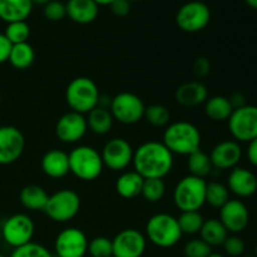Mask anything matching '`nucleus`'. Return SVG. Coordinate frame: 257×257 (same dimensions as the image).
Masks as SVG:
<instances>
[{
  "label": "nucleus",
  "instance_id": "52",
  "mask_svg": "<svg viewBox=\"0 0 257 257\" xmlns=\"http://www.w3.org/2000/svg\"><path fill=\"white\" fill-rule=\"evenodd\" d=\"M255 256L257 257V245H256V247H255Z\"/></svg>",
  "mask_w": 257,
  "mask_h": 257
},
{
  "label": "nucleus",
  "instance_id": "30",
  "mask_svg": "<svg viewBox=\"0 0 257 257\" xmlns=\"http://www.w3.org/2000/svg\"><path fill=\"white\" fill-rule=\"evenodd\" d=\"M187 157V167L190 170L191 176L206 180V177L211 175L213 166L211 162L210 155L205 153L202 150H198L191 153Z\"/></svg>",
  "mask_w": 257,
  "mask_h": 257
},
{
  "label": "nucleus",
  "instance_id": "2",
  "mask_svg": "<svg viewBox=\"0 0 257 257\" xmlns=\"http://www.w3.org/2000/svg\"><path fill=\"white\" fill-rule=\"evenodd\" d=\"M162 143L172 155L190 156L201 150V133L193 123L186 120L171 123L163 132Z\"/></svg>",
  "mask_w": 257,
  "mask_h": 257
},
{
  "label": "nucleus",
  "instance_id": "13",
  "mask_svg": "<svg viewBox=\"0 0 257 257\" xmlns=\"http://www.w3.org/2000/svg\"><path fill=\"white\" fill-rule=\"evenodd\" d=\"M88 242L87 236L80 228H64L55 237V255L57 257H84L88 253Z\"/></svg>",
  "mask_w": 257,
  "mask_h": 257
},
{
  "label": "nucleus",
  "instance_id": "19",
  "mask_svg": "<svg viewBox=\"0 0 257 257\" xmlns=\"http://www.w3.org/2000/svg\"><path fill=\"white\" fill-rule=\"evenodd\" d=\"M228 191L240 198H247L257 192L256 173L245 167H235L231 170L227 178Z\"/></svg>",
  "mask_w": 257,
  "mask_h": 257
},
{
  "label": "nucleus",
  "instance_id": "51",
  "mask_svg": "<svg viewBox=\"0 0 257 257\" xmlns=\"http://www.w3.org/2000/svg\"><path fill=\"white\" fill-rule=\"evenodd\" d=\"M128 2H130V3H132V2H141V0H128Z\"/></svg>",
  "mask_w": 257,
  "mask_h": 257
},
{
  "label": "nucleus",
  "instance_id": "38",
  "mask_svg": "<svg viewBox=\"0 0 257 257\" xmlns=\"http://www.w3.org/2000/svg\"><path fill=\"white\" fill-rule=\"evenodd\" d=\"M212 253V247L201 238H192L183 247L186 257H208Z\"/></svg>",
  "mask_w": 257,
  "mask_h": 257
},
{
  "label": "nucleus",
  "instance_id": "53",
  "mask_svg": "<svg viewBox=\"0 0 257 257\" xmlns=\"http://www.w3.org/2000/svg\"><path fill=\"white\" fill-rule=\"evenodd\" d=\"M0 257H7V256H4V255H2V253H0Z\"/></svg>",
  "mask_w": 257,
  "mask_h": 257
},
{
  "label": "nucleus",
  "instance_id": "9",
  "mask_svg": "<svg viewBox=\"0 0 257 257\" xmlns=\"http://www.w3.org/2000/svg\"><path fill=\"white\" fill-rule=\"evenodd\" d=\"M227 122L231 136L236 142H251L257 137V105L246 104L233 109Z\"/></svg>",
  "mask_w": 257,
  "mask_h": 257
},
{
  "label": "nucleus",
  "instance_id": "49",
  "mask_svg": "<svg viewBox=\"0 0 257 257\" xmlns=\"http://www.w3.org/2000/svg\"><path fill=\"white\" fill-rule=\"evenodd\" d=\"M208 257H226V256L225 255H221V253H213L212 252Z\"/></svg>",
  "mask_w": 257,
  "mask_h": 257
},
{
  "label": "nucleus",
  "instance_id": "16",
  "mask_svg": "<svg viewBox=\"0 0 257 257\" xmlns=\"http://www.w3.org/2000/svg\"><path fill=\"white\" fill-rule=\"evenodd\" d=\"M87 131L88 124L85 115L73 110L63 114L55 125V135L58 140L68 145L79 142L85 136Z\"/></svg>",
  "mask_w": 257,
  "mask_h": 257
},
{
  "label": "nucleus",
  "instance_id": "14",
  "mask_svg": "<svg viewBox=\"0 0 257 257\" xmlns=\"http://www.w3.org/2000/svg\"><path fill=\"white\" fill-rule=\"evenodd\" d=\"M114 257H142L147 248V238L136 228H125L112 240Z\"/></svg>",
  "mask_w": 257,
  "mask_h": 257
},
{
  "label": "nucleus",
  "instance_id": "34",
  "mask_svg": "<svg viewBox=\"0 0 257 257\" xmlns=\"http://www.w3.org/2000/svg\"><path fill=\"white\" fill-rule=\"evenodd\" d=\"M145 118L153 127L163 128L170 124L171 113L163 104H151L146 107Z\"/></svg>",
  "mask_w": 257,
  "mask_h": 257
},
{
  "label": "nucleus",
  "instance_id": "42",
  "mask_svg": "<svg viewBox=\"0 0 257 257\" xmlns=\"http://www.w3.org/2000/svg\"><path fill=\"white\" fill-rule=\"evenodd\" d=\"M211 64L210 60L205 57H200L195 60L193 63V73L197 77H206L210 73Z\"/></svg>",
  "mask_w": 257,
  "mask_h": 257
},
{
  "label": "nucleus",
  "instance_id": "7",
  "mask_svg": "<svg viewBox=\"0 0 257 257\" xmlns=\"http://www.w3.org/2000/svg\"><path fill=\"white\" fill-rule=\"evenodd\" d=\"M80 211V197L75 191L63 188L49 196L44 212L52 221L65 223L72 221Z\"/></svg>",
  "mask_w": 257,
  "mask_h": 257
},
{
  "label": "nucleus",
  "instance_id": "46",
  "mask_svg": "<svg viewBox=\"0 0 257 257\" xmlns=\"http://www.w3.org/2000/svg\"><path fill=\"white\" fill-rule=\"evenodd\" d=\"M93 2H94L98 7H100V5H110L114 0H93Z\"/></svg>",
  "mask_w": 257,
  "mask_h": 257
},
{
  "label": "nucleus",
  "instance_id": "11",
  "mask_svg": "<svg viewBox=\"0 0 257 257\" xmlns=\"http://www.w3.org/2000/svg\"><path fill=\"white\" fill-rule=\"evenodd\" d=\"M211 20V10L207 4L192 0L183 4L176 14V24L186 33H197L205 29Z\"/></svg>",
  "mask_w": 257,
  "mask_h": 257
},
{
  "label": "nucleus",
  "instance_id": "56",
  "mask_svg": "<svg viewBox=\"0 0 257 257\" xmlns=\"http://www.w3.org/2000/svg\"><path fill=\"white\" fill-rule=\"evenodd\" d=\"M256 177H257V173H256Z\"/></svg>",
  "mask_w": 257,
  "mask_h": 257
},
{
  "label": "nucleus",
  "instance_id": "5",
  "mask_svg": "<svg viewBox=\"0 0 257 257\" xmlns=\"http://www.w3.org/2000/svg\"><path fill=\"white\" fill-rule=\"evenodd\" d=\"M207 181L195 176L181 178L173 190V202L181 212L200 211L206 203Z\"/></svg>",
  "mask_w": 257,
  "mask_h": 257
},
{
  "label": "nucleus",
  "instance_id": "28",
  "mask_svg": "<svg viewBox=\"0 0 257 257\" xmlns=\"http://www.w3.org/2000/svg\"><path fill=\"white\" fill-rule=\"evenodd\" d=\"M201 240L205 241L211 247L216 246H222L225 240L227 238L228 232L222 225L220 220L217 218H210V220L203 222L202 228L200 231Z\"/></svg>",
  "mask_w": 257,
  "mask_h": 257
},
{
  "label": "nucleus",
  "instance_id": "41",
  "mask_svg": "<svg viewBox=\"0 0 257 257\" xmlns=\"http://www.w3.org/2000/svg\"><path fill=\"white\" fill-rule=\"evenodd\" d=\"M109 7L115 17L123 18L130 14L131 12V3L128 0H114Z\"/></svg>",
  "mask_w": 257,
  "mask_h": 257
},
{
  "label": "nucleus",
  "instance_id": "29",
  "mask_svg": "<svg viewBox=\"0 0 257 257\" xmlns=\"http://www.w3.org/2000/svg\"><path fill=\"white\" fill-rule=\"evenodd\" d=\"M35 59V52L29 43H20L14 44L10 50L9 59L8 62L15 68V69L24 70L32 67Z\"/></svg>",
  "mask_w": 257,
  "mask_h": 257
},
{
  "label": "nucleus",
  "instance_id": "25",
  "mask_svg": "<svg viewBox=\"0 0 257 257\" xmlns=\"http://www.w3.org/2000/svg\"><path fill=\"white\" fill-rule=\"evenodd\" d=\"M20 202L30 211H44L49 195L47 191L38 185H28L20 191Z\"/></svg>",
  "mask_w": 257,
  "mask_h": 257
},
{
  "label": "nucleus",
  "instance_id": "37",
  "mask_svg": "<svg viewBox=\"0 0 257 257\" xmlns=\"http://www.w3.org/2000/svg\"><path fill=\"white\" fill-rule=\"evenodd\" d=\"M10 257H54L45 246L37 242H29L24 246L14 248Z\"/></svg>",
  "mask_w": 257,
  "mask_h": 257
},
{
  "label": "nucleus",
  "instance_id": "33",
  "mask_svg": "<svg viewBox=\"0 0 257 257\" xmlns=\"http://www.w3.org/2000/svg\"><path fill=\"white\" fill-rule=\"evenodd\" d=\"M165 181L161 180V178H148V180H145V182H143L141 196H142L147 202H160V201L165 197Z\"/></svg>",
  "mask_w": 257,
  "mask_h": 257
},
{
  "label": "nucleus",
  "instance_id": "35",
  "mask_svg": "<svg viewBox=\"0 0 257 257\" xmlns=\"http://www.w3.org/2000/svg\"><path fill=\"white\" fill-rule=\"evenodd\" d=\"M4 35L13 45L20 44V43H27L30 37V27L25 20L8 23Z\"/></svg>",
  "mask_w": 257,
  "mask_h": 257
},
{
  "label": "nucleus",
  "instance_id": "6",
  "mask_svg": "<svg viewBox=\"0 0 257 257\" xmlns=\"http://www.w3.org/2000/svg\"><path fill=\"white\" fill-rule=\"evenodd\" d=\"M70 173L80 181H94L102 175L103 165L102 156L95 148L90 146H78L69 153Z\"/></svg>",
  "mask_w": 257,
  "mask_h": 257
},
{
  "label": "nucleus",
  "instance_id": "47",
  "mask_svg": "<svg viewBox=\"0 0 257 257\" xmlns=\"http://www.w3.org/2000/svg\"><path fill=\"white\" fill-rule=\"evenodd\" d=\"M245 2H246V4L248 5V7L257 10V0H245Z\"/></svg>",
  "mask_w": 257,
  "mask_h": 257
},
{
  "label": "nucleus",
  "instance_id": "26",
  "mask_svg": "<svg viewBox=\"0 0 257 257\" xmlns=\"http://www.w3.org/2000/svg\"><path fill=\"white\" fill-rule=\"evenodd\" d=\"M233 107L230 99L225 95H213L205 102V113L215 122H223L232 114Z\"/></svg>",
  "mask_w": 257,
  "mask_h": 257
},
{
  "label": "nucleus",
  "instance_id": "55",
  "mask_svg": "<svg viewBox=\"0 0 257 257\" xmlns=\"http://www.w3.org/2000/svg\"><path fill=\"white\" fill-rule=\"evenodd\" d=\"M109 257H114V256H109Z\"/></svg>",
  "mask_w": 257,
  "mask_h": 257
},
{
  "label": "nucleus",
  "instance_id": "3",
  "mask_svg": "<svg viewBox=\"0 0 257 257\" xmlns=\"http://www.w3.org/2000/svg\"><path fill=\"white\" fill-rule=\"evenodd\" d=\"M177 217L170 213H156L146 225V238L161 248H170L182 238Z\"/></svg>",
  "mask_w": 257,
  "mask_h": 257
},
{
  "label": "nucleus",
  "instance_id": "10",
  "mask_svg": "<svg viewBox=\"0 0 257 257\" xmlns=\"http://www.w3.org/2000/svg\"><path fill=\"white\" fill-rule=\"evenodd\" d=\"M35 225L25 213H15L4 221L2 226V236L5 243L13 248L20 247L32 242Z\"/></svg>",
  "mask_w": 257,
  "mask_h": 257
},
{
  "label": "nucleus",
  "instance_id": "54",
  "mask_svg": "<svg viewBox=\"0 0 257 257\" xmlns=\"http://www.w3.org/2000/svg\"><path fill=\"white\" fill-rule=\"evenodd\" d=\"M0 102H2V97H0Z\"/></svg>",
  "mask_w": 257,
  "mask_h": 257
},
{
  "label": "nucleus",
  "instance_id": "15",
  "mask_svg": "<svg viewBox=\"0 0 257 257\" xmlns=\"http://www.w3.org/2000/svg\"><path fill=\"white\" fill-rule=\"evenodd\" d=\"M25 148V137L14 125L0 127V165L7 166L17 162Z\"/></svg>",
  "mask_w": 257,
  "mask_h": 257
},
{
  "label": "nucleus",
  "instance_id": "27",
  "mask_svg": "<svg viewBox=\"0 0 257 257\" xmlns=\"http://www.w3.org/2000/svg\"><path fill=\"white\" fill-rule=\"evenodd\" d=\"M113 122H114V118H113L112 113L108 108H103L98 105V107H95L94 109L88 113V130H90L95 135H107L112 130Z\"/></svg>",
  "mask_w": 257,
  "mask_h": 257
},
{
  "label": "nucleus",
  "instance_id": "48",
  "mask_svg": "<svg viewBox=\"0 0 257 257\" xmlns=\"http://www.w3.org/2000/svg\"><path fill=\"white\" fill-rule=\"evenodd\" d=\"M33 4H42V5H45L47 3H49L50 0H32Z\"/></svg>",
  "mask_w": 257,
  "mask_h": 257
},
{
  "label": "nucleus",
  "instance_id": "32",
  "mask_svg": "<svg viewBox=\"0 0 257 257\" xmlns=\"http://www.w3.org/2000/svg\"><path fill=\"white\" fill-rule=\"evenodd\" d=\"M178 225H180L182 235H197L202 228L203 216L200 211H187V212H181L180 217L177 218Z\"/></svg>",
  "mask_w": 257,
  "mask_h": 257
},
{
  "label": "nucleus",
  "instance_id": "4",
  "mask_svg": "<svg viewBox=\"0 0 257 257\" xmlns=\"http://www.w3.org/2000/svg\"><path fill=\"white\" fill-rule=\"evenodd\" d=\"M100 93L98 85L88 77H77L68 84L65 89V100L73 112L88 114L98 107Z\"/></svg>",
  "mask_w": 257,
  "mask_h": 257
},
{
  "label": "nucleus",
  "instance_id": "17",
  "mask_svg": "<svg viewBox=\"0 0 257 257\" xmlns=\"http://www.w3.org/2000/svg\"><path fill=\"white\" fill-rule=\"evenodd\" d=\"M220 221L228 233L237 235L246 230L250 222V212L241 200H228L220 208Z\"/></svg>",
  "mask_w": 257,
  "mask_h": 257
},
{
  "label": "nucleus",
  "instance_id": "43",
  "mask_svg": "<svg viewBox=\"0 0 257 257\" xmlns=\"http://www.w3.org/2000/svg\"><path fill=\"white\" fill-rule=\"evenodd\" d=\"M12 47L13 44L8 40V38L5 37L4 33H0V64L8 62Z\"/></svg>",
  "mask_w": 257,
  "mask_h": 257
},
{
  "label": "nucleus",
  "instance_id": "36",
  "mask_svg": "<svg viewBox=\"0 0 257 257\" xmlns=\"http://www.w3.org/2000/svg\"><path fill=\"white\" fill-rule=\"evenodd\" d=\"M88 253L92 257L113 256L112 240L105 236H97L88 242Z\"/></svg>",
  "mask_w": 257,
  "mask_h": 257
},
{
  "label": "nucleus",
  "instance_id": "1",
  "mask_svg": "<svg viewBox=\"0 0 257 257\" xmlns=\"http://www.w3.org/2000/svg\"><path fill=\"white\" fill-rule=\"evenodd\" d=\"M173 162V155L162 142L148 141L135 150L132 165L135 168L133 171L142 176L145 180H163L172 171Z\"/></svg>",
  "mask_w": 257,
  "mask_h": 257
},
{
  "label": "nucleus",
  "instance_id": "18",
  "mask_svg": "<svg viewBox=\"0 0 257 257\" xmlns=\"http://www.w3.org/2000/svg\"><path fill=\"white\" fill-rule=\"evenodd\" d=\"M210 158L213 168L233 170L242 158V148L236 141H222L213 147Z\"/></svg>",
  "mask_w": 257,
  "mask_h": 257
},
{
  "label": "nucleus",
  "instance_id": "22",
  "mask_svg": "<svg viewBox=\"0 0 257 257\" xmlns=\"http://www.w3.org/2000/svg\"><path fill=\"white\" fill-rule=\"evenodd\" d=\"M67 17L77 24H90L97 19L99 7L93 0H68Z\"/></svg>",
  "mask_w": 257,
  "mask_h": 257
},
{
  "label": "nucleus",
  "instance_id": "44",
  "mask_svg": "<svg viewBox=\"0 0 257 257\" xmlns=\"http://www.w3.org/2000/svg\"><path fill=\"white\" fill-rule=\"evenodd\" d=\"M247 151H246V156H247L248 162L252 166L257 167V137L252 140L251 142L247 143Z\"/></svg>",
  "mask_w": 257,
  "mask_h": 257
},
{
  "label": "nucleus",
  "instance_id": "50",
  "mask_svg": "<svg viewBox=\"0 0 257 257\" xmlns=\"http://www.w3.org/2000/svg\"><path fill=\"white\" fill-rule=\"evenodd\" d=\"M241 257H256L255 255H246V256H241Z\"/></svg>",
  "mask_w": 257,
  "mask_h": 257
},
{
  "label": "nucleus",
  "instance_id": "23",
  "mask_svg": "<svg viewBox=\"0 0 257 257\" xmlns=\"http://www.w3.org/2000/svg\"><path fill=\"white\" fill-rule=\"evenodd\" d=\"M33 5L32 0H0V19L5 23L27 20Z\"/></svg>",
  "mask_w": 257,
  "mask_h": 257
},
{
  "label": "nucleus",
  "instance_id": "24",
  "mask_svg": "<svg viewBox=\"0 0 257 257\" xmlns=\"http://www.w3.org/2000/svg\"><path fill=\"white\" fill-rule=\"evenodd\" d=\"M143 182H145V178L138 175L136 171H125L118 177L115 182V191L122 198L133 200L141 196Z\"/></svg>",
  "mask_w": 257,
  "mask_h": 257
},
{
  "label": "nucleus",
  "instance_id": "45",
  "mask_svg": "<svg viewBox=\"0 0 257 257\" xmlns=\"http://www.w3.org/2000/svg\"><path fill=\"white\" fill-rule=\"evenodd\" d=\"M228 99H230V102H231V104H232L233 109H237V108L246 105L245 95H243L242 93H240V92L233 93V94L231 95V97L228 98Z\"/></svg>",
  "mask_w": 257,
  "mask_h": 257
},
{
  "label": "nucleus",
  "instance_id": "31",
  "mask_svg": "<svg viewBox=\"0 0 257 257\" xmlns=\"http://www.w3.org/2000/svg\"><path fill=\"white\" fill-rule=\"evenodd\" d=\"M228 200H230V191L227 186L217 181L207 182L206 203H208L213 208H221Z\"/></svg>",
  "mask_w": 257,
  "mask_h": 257
},
{
  "label": "nucleus",
  "instance_id": "21",
  "mask_svg": "<svg viewBox=\"0 0 257 257\" xmlns=\"http://www.w3.org/2000/svg\"><path fill=\"white\" fill-rule=\"evenodd\" d=\"M42 171L45 176L54 180L65 177L68 173H70L69 170V156L67 152L62 150H50L44 153L42 157Z\"/></svg>",
  "mask_w": 257,
  "mask_h": 257
},
{
  "label": "nucleus",
  "instance_id": "8",
  "mask_svg": "<svg viewBox=\"0 0 257 257\" xmlns=\"http://www.w3.org/2000/svg\"><path fill=\"white\" fill-rule=\"evenodd\" d=\"M109 110L122 124H136L145 117L146 105L141 97L131 92L118 93L110 99Z\"/></svg>",
  "mask_w": 257,
  "mask_h": 257
},
{
  "label": "nucleus",
  "instance_id": "12",
  "mask_svg": "<svg viewBox=\"0 0 257 257\" xmlns=\"http://www.w3.org/2000/svg\"><path fill=\"white\" fill-rule=\"evenodd\" d=\"M135 150L127 140L120 137L112 138L103 147L102 156L103 165L113 172H122L130 165H132Z\"/></svg>",
  "mask_w": 257,
  "mask_h": 257
},
{
  "label": "nucleus",
  "instance_id": "20",
  "mask_svg": "<svg viewBox=\"0 0 257 257\" xmlns=\"http://www.w3.org/2000/svg\"><path fill=\"white\" fill-rule=\"evenodd\" d=\"M208 98V89L203 83L198 80L183 83L176 89L175 99L178 104L183 107L192 108L205 104Z\"/></svg>",
  "mask_w": 257,
  "mask_h": 257
},
{
  "label": "nucleus",
  "instance_id": "40",
  "mask_svg": "<svg viewBox=\"0 0 257 257\" xmlns=\"http://www.w3.org/2000/svg\"><path fill=\"white\" fill-rule=\"evenodd\" d=\"M223 250L225 253L230 257H241L245 252L246 245L242 238L237 235H228L223 242Z\"/></svg>",
  "mask_w": 257,
  "mask_h": 257
},
{
  "label": "nucleus",
  "instance_id": "39",
  "mask_svg": "<svg viewBox=\"0 0 257 257\" xmlns=\"http://www.w3.org/2000/svg\"><path fill=\"white\" fill-rule=\"evenodd\" d=\"M43 14L50 22H59L67 17V9H65L64 3L59 0H50L49 3L44 5Z\"/></svg>",
  "mask_w": 257,
  "mask_h": 257
}]
</instances>
